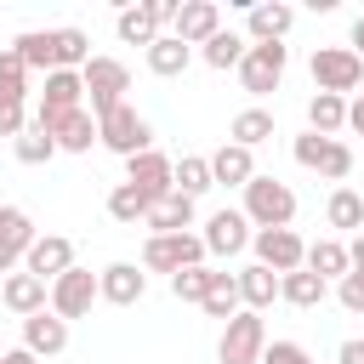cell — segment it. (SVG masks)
<instances>
[{"instance_id": "obj_1", "label": "cell", "mask_w": 364, "mask_h": 364, "mask_svg": "<svg viewBox=\"0 0 364 364\" xmlns=\"http://www.w3.org/2000/svg\"><path fill=\"white\" fill-rule=\"evenodd\" d=\"M245 216H250L256 233H262V228H290V222H296V193H290V182L256 171V182L245 188Z\"/></svg>"}, {"instance_id": "obj_2", "label": "cell", "mask_w": 364, "mask_h": 364, "mask_svg": "<svg viewBox=\"0 0 364 364\" xmlns=\"http://www.w3.org/2000/svg\"><path fill=\"white\" fill-rule=\"evenodd\" d=\"M307 68H313V85L330 91V97H347V91L364 85V57L353 46H318L307 57Z\"/></svg>"}, {"instance_id": "obj_3", "label": "cell", "mask_w": 364, "mask_h": 364, "mask_svg": "<svg viewBox=\"0 0 364 364\" xmlns=\"http://www.w3.org/2000/svg\"><path fill=\"white\" fill-rule=\"evenodd\" d=\"M80 80H85V108L102 119V114H114L119 102H125V91H131V68L119 63V57H91L85 68H80Z\"/></svg>"}, {"instance_id": "obj_4", "label": "cell", "mask_w": 364, "mask_h": 364, "mask_svg": "<svg viewBox=\"0 0 364 364\" xmlns=\"http://www.w3.org/2000/svg\"><path fill=\"white\" fill-rule=\"evenodd\" d=\"M97 136H102V148H108V154H119V159L154 154V125H148L131 102H119L114 114H102V119H97Z\"/></svg>"}, {"instance_id": "obj_5", "label": "cell", "mask_w": 364, "mask_h": 364, "mask_svg": "<svg viewBox=\"0 0 364 364\" xmlns=\"http://www.w3.org/2000/svg\"><path fill=\"white\" fill-rule=\"evenodd\" d=\"M290 154H296V165H307V171H318V176H330L336 188L353 176V148L341 142V136H318V131H301L296 142H290Z\"/></svg>"}, {"instance_id": "obj_6", "label": "cell", "mask_w": 364, "mask_h": 364, "mask_svg": "<svg viewBox=\"0 0 364 364\" xmlns=\"http://www.w3.org/2000/svg\"><path fill=\"white\" fill-rule=\"evenodd\" d=\"M210 250L199 233H148L142 245V273H182V267H199Z\"/></svg>"}, {"instance_id": "obj_7", "label": "cell", "mask_w": 364, "mask_h": 364, "mask_svg": "<svg viewBox=\"0 0 364 364\" xmlns=\"http://www.w3.org/2000/svg\"><path fill=\"white\" fill-rule=\"evenodd\" d=\"M262 353H267V324H262V313H233L228 324H222V341H216V358L222 364H262Z\"/></svg>"}, {"instance_id": "obj_8", "label": "cell", "mask_w": 364, "mask_h": 364, "mask_svg": "<svg viewBox=\"0 0 364 364\" xmlns=\"http://www.w3.org/2000/svg\"><path fill=\"white\" fill-rule=\"evenodd\" d=\"M250 250H256V262L273 267L279 279L296 273V267H307V239H301L296 228H262V233L250 239Z\"/></svg>"}, {"instance_id": "obj_9", "label": "cell", "mask_w": 364, "mask_h": 364, "mask_svg": "<svg viewBox=\"0 0 364 364\" xmlns=\"http://www.w3.org/2000/svg\"><path fill=\"white\" fill-rule=\"evenodd\" d=\"M125 182H131V188L148 199V210H154L159 199H171V193H176V165H171V159L154 148V154H136V159H125Z\"/></svg>"}, {"instance_id": "obj_10", "label": "cell", "mask_w": 364, "mask_h": 364, "mask_svg": "<svg viewBox=\"0 0 364 364\" xmlns=\"http://www.w3.org/2000/svg\"><path fill=\"white\" fill-rule=\"evenodd\" d=\"M91 301H102V290H97V273L91 267H68L63 279H51V313L57 318H85L91 313Z\"/></svg>"}, {"instance_id": "obj_11", "label": "cell", "mask_w": 364, "mask_h": 364, "mask_svg": "<svg viewBox=\"0 0 364 364\" xmlns=\"http://www.w3.org/2000/svg\"><path fill=\"white\" fill-rule=\"evenodd\" d=\"M290 28H296V6H284V0H250V6H245V34H250V46H284Z\"/></svg>"}, {"instance_id": "obj_12", "label": "cell", "mask_w": 364, "mask_h": 364, "mask_svg": "<svg viewBox=\"0 0 364 364\" xmlns=\"http://www.w3.org/2000/svg\"><path fill=\"white\" fill-rule=\"evenodd\" d=\"M284 63H290V51H284V46H250V51H245V63H239V85H245L250 97H267V91H279Z\"/></svg>"}, {"instance_id": "obj_13", "label": "cell", "mask_w": 364, "mask_h": 364, "mask_svg": "<svg viewBox=\"0 0 364 364\" xmlns=\"http://www.w3.org/2000/svg\"><path fill=\"white\" fill-rule=\"evenodd\" d=\"M199 239H205V250H210V256H239V250L256 239V228H250V216H245V210H216V216L205 222V233H199Z\"/></svg>"}, {"instance_id": "obj_14", "label": "cell", "mask_w": 364, "mask_h": 364, "mask_svg": "<svg viewBox=\"0 0 364 364\" xmlns=\"http://www.w3.org/2000/svg\"><path fill=\"white\" fill-rule=\"evenodd\" d=\"M97 290H102V301H114V307H136V301L148 296V273H142V262H108V267L97 273Z\"/></svg>"}, {"instance_id": "obj_15", "label": "cell", "mask_w": 364, "mask_h": 364, "mask_svg": "<svg viewBox=\"0 0 364 364\" xmlns=\"http://www.w3.org/2000/svg\"><path fill=\"white\" fill-rule=\"evenodd\" d=\"M23 267H28L34 279H46V284H51V279H63V273L74 267V239H63V233H40V239H34V250L23 256Z\"/></svg>"}, {"instance_id": "obj_16", "label": "cell", "mask_w": 364, "mask_h": 364, "mask_svg": "<svg viewBox=\"0 0 364 364\" xmlns=\"http://www.w3.org/2000/svg\"><path fill=\"white\" fill-rule=\"evenodd\" d=\"M0 301H6L17 318H34V313H46V307H51V284H46V279H34V273L23 267V273L0 279Z\"/></svg>"}, {"instance_id": "obj_17", "label": "cell", "mask_w": 364, "mask_h": 364, "mask_svg": "<svg viewBox=\"0 0 364 364\" xmlns=\"http://www.w3.org/2000/svg\"><path fill=\"white\" fill-rule=\"evenodd\" d=\"M23 347H28L34 358H63V347H68V318H57L51 307L34 313V318H23Z\"/></svg>"}, {"instance_id": "obj_18", "label": "cell", "mask_w": 364, "mask_h": 364, "mask_svg": "<svg viewBox=\"0 0 364 364\" xmlns=\"http://www.w3.org/2000/svg\"><path fill=\"white\" fill-rule=\"evenodd\" d=\"M176 40H188V46H205V40H216L222 34V6L216 0H182V17H176V28H171Z\"/></svg>"}, {"instance_id": "obj_19", "label": "cell", "mask_w": 364, "mask_h": 364, "mask_svg": "<svg viewBox=\"0 0 364 364\" xmlns=\"http://www.w3.org/2000/svg\"><path fill=\"white\" fill-rule=\"evenodd\" d=\"M210 176H216V188H250L256 182V154L239 148V142H222L210 154Z\"/></svg>"}, {"instance_id": "obj_20", "label": "cell", "mask_w": 364, "mask_h": 364, "mask_svg": "<svg viewBox=\"0 0 364 364\" xmlns=\"http://www.w3.org/2000/svg\"><path fill=\"white\" fill-rule=\"evenodd\" d=\"M51 136H57V148H63V154H91V142H102V136H97V114H91V108L63 114V119L51 125Z\"/></svg>"}, {"instance_id": "obj_21", "label": "cell", "mask_w": 364, "mask_h": 364, "mask_svg": "<svg viewBox=\"0 0 364 364\" xmlns=\"http://www.w3.org/2000/svg\"><path fill=\"white\" fill-rule=\"evenodd\" d=\"M239 301H245L250 313H267V307L279 301V273H273V267H262V262L239 267Z\"/></svg>"}, {"instance_id": "obj_22", "label": "cell", "mask_w": 364, "mask_h": 364, "mask_svg": "<svg viewBox=\"0 0 364 364\" xmlns=\"http://www.w3.org/2000/svg\"><path fill=\"white\" fill-rule=\"evenodd\" d=\"M114 34H119L125 46H142V51H148V46H154L165 28L154 23V6L142 0V6H119V17H114Z\"/></svg>"}, {"instance_id": "obj_23", "label": "cell", "mask_w": 364, "mask_h": 364, "mask_svg": "<svg viewBox=\"0 0 364 364\" xmlns=\"http://www.w3.org/2000/svg\"><path fill=\"white\" fill-rule=\"evenodd\" d=\"M142 57H148V74H159V80H176V74L193 63V46H188V40H176V34H159V40H154Z\"/></svg>"}, {"instance_id": "obj_24", "label": "cell", "mask_w": 364, "mask_h": 364, "mask_svg": "<svg viewBox=\"0 0 364 364\" xmlns=\"http://www.w3.org/2000/svg\"><path fill=\"white\" fill-rule=\"evenodd\" d=\"M193 210H199V199H188V193H171V199H159L154 210H148V233H188L193 228Z\"/></svg>"}, {"instance_id": "obj_25", "label": "cell", "mask_w": 364, "mask_h": 364, "mask_svg": "<svg viewBox=\"0 0 364 364\" xmlns=\"http://www.w3.org/2000/svg\"><path fill=\"white\" fill-rule=\"evenodd\" d=\"M307 273H318L324 284H330V279L341 284V279L353 273V256H347V245H341V239H313V245H307Z\"/></svg>"}, {"instance_id": "obj_26", "label": "cell", "mask_w": 364, "mask_h": 364, "mask_svg": "<svg viewBox=\"0 0 364 364\" xmlns=\"http://www.w3.org/2000/svg\"><path fill=\"white\" fill-rule=\"evenodd\" d=\"M34 239H40V233H34V216H28L23 205H0V250H11V256L23 262V256L34 250Z\"/></svg>"}, {"instance_id": "obj_27", "label": "cell", "mask_w": 364, "mask_h": 364, "mask_svg": "<svg viewBox=\"0 0 364 364\" xmlns=\"http://www.w3.org/2000/svg\"><path fill=\"white\" fill-rule=\"evenodd\" d=\"M11 51L23 57V68H28V74H51V68H57L51 28H28V34H17V40H11Z\"/></svg>"}, {"instance_id": "obj_28", "label": "cell", "mask_w": 364, "mask_h": 364, "mask_svg": "<svg viewBox=\"0 0 364 364\" xmlns=\"http://www.w3.org/2000/svg\"><path fill=\"white\" fill-rule=\"evenodd\" d=\"M245 51H250V40H245V34H233V28H222L216 40H205V46H199V57H205V68H216V74H228V68H239V63H245Z\"/></svg>"}, {"instance_id": "obj_29", "label": "cell", "mask_w": 364, "mask_h": 364, "mask_svg": "<svg viewBox=\"0 0 364 364\" xmlns=\"http://www.w3.org/2000/svg\"><path fill=\"white\" fill-rule=\"evenodd\" d=\"M324 296H330V284L318 273H307V267H296V273L279 279V301H290V307H318Z\"/></svg>"}, {"instance_id": "obj_30", "label": "cell", "mask_w": 364, "mask_h": 364, "mask_svg": "<svg viewBox=\"0 0 364 364\" xmlns=\"http://www.w3.org/2000/svg\"><path fill=\"white\" fill-rule=\"evenodd\" d=\"M324 222L330 228H341V233H364V193H353L347 182L330 193V205H324Z\"/></svg>"}, {"instance_id": "obj_31", "label": "cell", "mask_w": 364, "mask_h": 364, "mask_svg": "<svg viewBox=\"0 0 364 364\" xmlns=\"http://www.w3.org/2000/svg\"><path fill=\"white\" fill-rule=\"evenodd\" d=\"M341 125H347V97L313 91V102H307V131H318V136H336Z\"/></svg>"}, {"instance_id": "obj_32", "label": "cell", "mask_w": 364, "mask_h": 364, "mask_svg": "<svg viewBox=\"0 0 364 364\" xmlns=\"http://www.w3.org/2000/svg\"><path fill=\"white\" fill-rule=\"evenodd\" d=\"M267 136H273V114H267V108H239L233 125H228V142H239V148H250V154H256V142H267Z\"/></svg>"}, {"instance_id": "obj_33", "label": "cell", "mask_w": 364, "mask_h": 364, "mask_svg": "<svg viewBox=\"0 0 364 364\" xmlns=\"http://www.w3.org/2000/svg\"><path fill=\"white\" fill-rule=\"evenodd\" d=\"M51 46H57V68H68V74H80L85 63H91V40H85V28H51Z\"/></svg>"}, {"instance_id": "obj_34", "label": "cell", "mask_w": 364, "mask_h": 364, "mask_svg": "<svg viewBox=\"0 0 364 364\" xmlns=\"http://www.w3.org/2000/svg\"><path fill=\"white\" fill-rule=\"evenodd\" d=\"M199 307H205L210 318H222V324H228L233 313H245V301H239V273H222V267H216V284H210V296H205Z\"/></svg>"}, {"instance_id": "obj_35", "label": "cell", "mask_w": 364, "mask_h": 364, "mask_svg": "<svg viewBox=\"0 0 364 364\" xmlns=\"http://www.w3.org/2000/svg\"><path fill=\"white\" fill-rule=\"evenodd\" d=\"M210 188H216V176H210V159H205V154H182V159H176V193L199 199V193H210Z\"/></svg>"}, {"instance_id": "obj_36", "label": "cell", "mask_w": 364, "mask_h": 364, "mask_svg": "<svg viewBox=\"0 0 364 364\" xmlns=\"http://www.w3.org/2000/svg\"><path fill=\"white\" fill-rule=\"evenodd\" d=\"M210 284H216V267H205V262H199V267L171 273V296H176V301H193V307L210 296Z\"/></svg>"}, {"instance_id": "obj_37", "label": "cell", "mask_w": 364, "mask_h": 364, "mask_svg": "<svg viewBox=\"0 0 364 364\" xmlns=\"http://www.w3.org/2000/svg\"><path fill=\"white\" fill-rule=\"evenodd\" d=\"M108 216L125 222V228H136V222H148V199L131 182H119V188H108Z\"/></svg>"}, {"instance_id": "obj_38", "label": "cell", "mask_w": 364, "mask_h": 364, "mask_svg": "<svg viewBox=\"0 0 364 364\" xmlns=\"http://www.w3.org/2000/svg\"><path fill=\"white\" fill-rule=\"evenodd\" d=\"M23 97H28V68H23V57L6 46V51H0V102H17V108H23Z\"/></svg>"}, {"instance_id": "obj_39", "label": "cell", "mask_w": 364, "mask_h": 364, "mask_svg": "<svg viewBox=\"0 0 364 364\" xmlns=\"http://www.w3.org/2000/svg\"><path fill=\"white\" fill-rule=\"evenodd\" d=\"M11 154H17V165H46V159H51V154H63V148H57V136H46V131H34V125H28V131L11 142Z\"/></svg>"}, {"instance_id": "obj_40", "label": "cell", "mask_w": 364, "mask_h": 364, "mask_svg": "<svg viewBox=\"0 0 364 364\" xmlns=\"http://www.w3.org/2000/svg\"><path fill=\"white\" fill-rule=\"evenodd\" d=\"M262 364H313V358H307V347H301V341H267Z\"/></svg>"}, {"instance_id": "obj_41", "label": "cell", "mask_w": 364, "mask_h": 364, "mask_svg": "<svg viewBox=\"0 0 364 364\" xmlns=\"http://www.w3.org/2000/svg\"><path fill=\"white\" fill-rule=\"evenodd\" d=\"M336 301H341L347 313H364V273H358V267H353V273L336 284Z\"/></svg>"}, {"instance_id": "obj_42", "label": "cell", "mask_w": 364, "mask_h": 364, "mask_svg": "<svg viewBox=\"0 0 364 364\" xmlns=\"http://www.w3.org/2000/svg\"><path fill=\"white\" fill-rule=\"evenodd\" d=\"M23 131H28V114H23L17 102H0V136H11V142H17Z\"/></svg>"}, {"instance_id": "obj_43", "label": "cell", "mask_w": 364, "mask_h": 364, "mask_svg": "<svg viewBox=\"0 0 364 364\" xmlns=\"http://www.w3.org/2000/svg\"><path fill=\"white\" fill-rule=\"evenodd\" d=\"M336 364H364V336H347L336 347Z\"/></svg>"}, {"instance_id": "obj_44", "label": "cell", "mask_w": 364, "mask_h": 364, "mask_svg": "<svg viewBox=\"0 0 364 364\" xmlns=\"http://www.w3.org/2000/svg\"><path fill=\"white\" fill-rule=\"evenodd\" d=\"M347 125L364 136V97H353V102H347Z\"/></svg>"}, {"instance_id": "obj_45", "label": "cell", "mask_w": 364, "mask_h": 364, "mask_svg": "<svg viewBox=\"0 0 364 364\" xmlns=\"http://www.w3.org/2000/svg\"><path fill=\"white\" fill-rule=\"evenodd\" d=\"M0 364H40V358H34L28 347H6V353H0Z\"/></svg>"}, {"instance_id": "obj_46", "label": "cell", "mask_w": 364, "mask_h": 364, "mask_svg": "<svg viewBox=\"0 0 364 364\" xmlns=\"http://www.w3.org/2000/svg\"><path fill=\"white\" fill-rule=\"evenodd\" d=\"M347 46H353V51H358V57H364V11H358V17H353V34H347Z\"/></svg>"}, {"instance_id": "obj_47", "label": "cell", "mask_w": 364, "mask_h": 364, "mask_svg": "<svg viewBox=\"0 0 364 364\" xmlns=\"http://www.w3.org/2000/svg\"><path fill=\"white\" fill-rule=\"evenodd\" d=\"M347 256H353V267L364 273V233H353V245H347Z\"/></svg>"}]
</instances>
